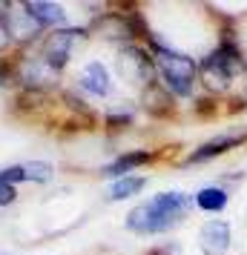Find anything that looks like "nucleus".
<instances>
[{
  "instance_id": "1",
  "label": "nucleus",
  "mask_w": 247,
  "mask_h": 255,
  "mask_svg": "<svg viewBox=\"0 0 247 255\" xmlns=\"http://www.w3.org/2000/svg\"><path fill=\"white\" fill-rule=\"evenodd\" d=\"M190 209V198L184 192H158L155 198L144 201L127 215V230L138 235H155L178 227Z\"/></svg>"
},
{
  "instance_id": "2",
  "label": "nucleus",
  "mask_w": 247,
  "mask_h": 255,
  "mask_svg": "<svg viewBox=\"0 0 247 255\" xmlns=\"http://www.w3.org/2000/svg\"><path fill=\"white\" fill-rule=\"evenodd\" d=\"M158 69L164 75V86L167 92L173 95H190L193 92V83H196V60L181 55V52H173V49H158Z\"/></svg>"
},
{
  "instance_id": "3",
  "label": "nucleus",
  "mask_w": 247,
  "mask_h": 255,
  "mask_svg": "<svg viewBox=\"0 0 247 255\" xmlns=\"http://www.w3.org/2000/svg\"><path fill=\"white\" fill-rule=\"evenodd\" d=\"M236 69H242L239 49L230 46V43H222L216 52H210L204 58V63H201V78H204L210 92H224L230 86V81H233Z\"/></svg>"
},
{
  "instance_id": "4",
  "label": "nucleus",
  "mask_w": 247,
  "mask_h": 255,
  "mask_svg": "<svg viewBox=\"0 0 247 255\" xmlns=\"http://www.w3.org/2000/svg\"><path fill=\"white\" fill-rule=\"evenodd\" d=\"M118 72H121V78H127L130 83H144V86H150L153 83V58L138 46H127L121 52V58H118Z\"/></svg>"
},
{
  "instance_id": "5",
  "label": "nucleus",
  "mask_w": 247,
  "mask_h": 255,
  "mask_svg": "<svg viewBox=\"0 0 247 255\" xmlns=\"http://www.w3.org/2000/svg\"><path fill=\"white\" fill-rule=\"evenodd\" d=\"M83 32H78V29H60V32H52L46 40V46H43V60H46L52 69L58 72L66 66V60H69L72 55V46L81 40Z\"/></svg>"
},
{
  "instance_id": "6",
  "label": "nucleus",
  "mask_w": 247,
  "mask_h": 255,
  "mask_svg": "<svg viewBox=\"0 0 247 255\" xmlns=\"http://www.w3.org/2000/svg\"><path fill=\"white\" fill-rule=\"evenodd\" d=\"M199 244L204 255H224L230 250V224L227 221H207L199 232Z\"/></svg>"
},
{
  "instance_id": "7",
  "label": "nucleus",
  "mask_w": 247,
  "mask_h": 255,
  "mask_svg": "<svg viewBox=\"0 0 247 255\" xmlns=\"http://www.w3.org/2000/svg\"><path fill=\"white\" fill-rule=\"evenodd\" d=\"M81 89L89 95H109V89H112V81H109V72H106L104 63H98V60H92V63H86L81 72Z\"/></svg>"
},
{
  "instance_id": "8",
  "label": "nucleus",
  "mask_w": 247,
  "mask_h": 255,
  "mask_svg": "<svg viewBox=\"0 0 247 255\" xmlns=\"http://www.w3.org/2000/svg\"><path fill=\"white\" fill-rule=\"evenodd\" d=\"M3 26H6L9 37H17V40L35 37V32H37V23L29 17V12H26L23 6L20 9H9V12L3 14Z\"/></svg>"
},
{
  "instance_id": "9",
  "label": "nucleus",
  "mask_w": 247,
  "mask_h": 255,
  "mask_svg": "<svg viewBox=\"0 0 247 255\" xmlns=\"http://www.w3.org/2000/svg\"><path fill=\"white\" fill-rule=\"evenodd\" d=\"M23 9L29 12V17H32L37 26H63L66 23V12L60 9L58 3L35 0V3H23Z\"/></svg>"
},
{
  "instance_id": "10",
  "label": "nucleus",
  "mask_w": 247,
  "mask_h": 255,
  "mask_svg": "<svg viewBox=\"0 0 247 255\" xmlns=\"http://www.w3.org/2000/svg\"><path fill=\"white\" fill-rule=\"evenodd\" d=\"M242 140H247V132H242V135H224V138H219V140H210V143H204L199 152H193V155L187 158V163H201V161H207V158L224 155L227 149L239 146Z\"/></svg>"
},
{
  "instance_id": "11",
  "label": "nucleus",
  "mask_w": 247,
  "mask_h": 255,
  "mask_svg": "<svg viewBox=\"0 0 247 255\" xmlns=\"http://www.w3.org/2000/svg\"><path fill=\"white\" fill-rule=\"evenodd\" d=\"M55 75L58 72L52 69L43 58H35V60H29V63H23V81L32 83V86H46V83L55 81Z\"/></svg>"
},
{
  "instance_id": "12",
  "label": "nucleus",
  "mask_w": 247,
  "mask_h": 255,
  "mask_svg": "<svg viewBox=\"0 0 247 255\" xmlns=\"http://www.w3.org/2000/svg\"><path fill=\"white\" fill-rule=\"evenodd\" d=\"M196 204L204 212H222L227 207V192H224L222 186H204L199 195H196Z\"/></svg>"
},
{
  "instance_id": "13",
  "label": "nucleus",
  "mask_w": 247,
  "mask_h": 255,
  "mask_svg": "<svg viewBox=\"0 0 247 255\" xmlns=\"http://www.w3.org/2000/svg\"><path fill=\"white\" fill-rule=\"evenodd\" d=\"M153 158L150 152H144V149H138V152H127V155H121L115 163H109L104 169V175H127L130 169H135V166H141V163H147Z\"/></svg>"
},
{
  "instance_id": "14",
  "label": "nucleus",
  "mask_w": 247,
  "mask_h": 255,
  "mask_svg": "<svg viewBox=\"0 0 247 255\" xmlns=\"http://www.w3.org/2000/svg\"><path fill=\"white\" fill-rule=\"evenodd\" d=\"M144 178H121V181H115L112 184V189H109V198L112 201H124V198H132L135 192H141L144 189Z\"/></svg>"
},
{
  "instance_id": "15",
  "label": "nucleus",
  "mask_w": 247,
  "mask_h": 255,
  "mask_svg": "<svg viewBox=\"0 0 247 255\" xmlns=\"http://www.w3.org/2000/svg\"><path fill=\"white\" fill-rule=\"evenodd\" d=\"M26 169V181H37V184H43L52 178V163L46 161H32V163H23Z\"/></svg>"
},
{
  "instance_id": "16",
  "label": "nucleus",
  "mask_w": 247,
  "mask_h": 255,
  "mask_svg": "<svg viewBox=\"0 0 247 255\" xmlns=\"http://www.w3.org/2000/svg\"><path fill=\"white\" fill-rule=\"evenodd\" d=\"M17 181H26V169L23 166H9V169H0V184H17Z\"/></svg>"
},
{
  "instance_id": "17",
  "label": "nucleus",
  "mask_w": 247,
  "mask_h": 255,
  "mask_svg": "<svg viewBox=\"0 0 247 255\" xmlns=\"http://www.w3.org/2000/svg\"><path fill=\"white\" fill-rule=\"evenodd\" d=\"M14 198H17V192H14L12 184H0V207H9V204H14Z\"/></svg>"
},
{
  "instance_id": "18",
  "label": "nucleus",
  "mask_w": 247,
  "mask_h": 255,
  "mask_svg": "<svg viewBox=\"0 0 247 255\" xmlns=\"http://www.w3.org/2000/svg\"><path fill=\"white\" fill-rule=\"evenodd\" d=\"M106 124L118 129L121 124H130V115H109V118H106Z\"/></svg>"
},
{
  "instance_id": "19",
  "label": "nucleus",
  "mask_w": 247,
  "mask_h": 255,
  "mask_svg": "<svg viewBox=\"0 0 247 255\" xmlns=\"http://www.w3.org/2000/svg\"><path fill=\"white\" fill-rule=\"evenodd\" d=\"M9 43H12V37H9V32H6L3 20H0V52H3V49H9Z\"/></svg>"
}]
</instances>
